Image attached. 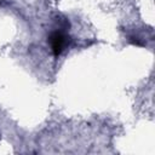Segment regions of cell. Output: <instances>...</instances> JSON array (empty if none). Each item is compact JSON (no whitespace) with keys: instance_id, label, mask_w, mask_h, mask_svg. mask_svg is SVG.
Wrapping results in <instances>:
<instances>
[{"instance_id":"obj_1","label":"cell","mask_w":155,"mask_h":155,"mask_svg":"<svg viewBox=\"0 0 155 155\" xmlns=\"http://www.w3.org/2000/svg\"><path fill=\"white\" fill-rule=\"evenodd\" d=\"M68 41H69V38L61 30H56L51 33V35L48 36V42L54 56H59L63 53V51L68 46Z\"/></svg>"}]
</instances>
